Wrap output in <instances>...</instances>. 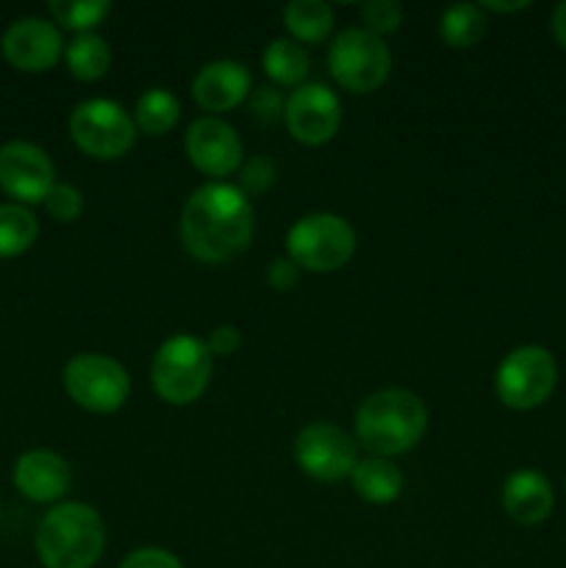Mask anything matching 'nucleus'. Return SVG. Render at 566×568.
Returning <instances> with one entry per match:
<instances>
[{
  "mask_svg": "<svg viewBox=\"0 0 566 568\" xmlns=\"http://www.w3.org/2000/svg\"><path fill=\"white\" fill-rule=\"evenodd\" d=\"M70 136L87 155L111 161L125 155L137 142L133 116L117 100H83L70 114Z\"/></svg>",
  "mask_w": 566,
  "mask_h": 568,
  "instance_id": "1a4fd4ad",
  "label": "nucleus"
},
{
  "mask_svg": "<svg viewBox=\"0 0 566 568\" xmlns=\"http://www.w3.org/2000/svg\"><path fill=\"white\" fill-rule=\"evenodd\" d=\"M353 225L344 216L316 211L305 214L289 227L286 253L300 270L309 272H336L355 255Z\"/></svg>",
  "mask_w": 566,
  "mask_h": 568,
  "instance_id": "39448f33",
  "label": "nucleus"
},
{
  "mask_svg": "<svg viewBox=\"0 0 566 568\" xmlns=\"http://www.w3.org/2000/svg\"><path fill=\"white\" fill-rule=\"evenodd\" d=\"M283 109H286V98L281 94V89L259 87L250 92V114H253V120L270 125V122L281 120Z\"/></svg>",
  "mask_w": 566,
  "mask_h": 568,
  "instance_id": "c85d7f7f",
  "label": "nucleus"
},
{
  "mask_svg": "<svg viewBox=\"0 0 566 568\" xmlns=\"http://www.w3.org/2000/svg\"><path fill=\"white\" fill-rule=\"evenodd\" d=\"M189 161L194 170L211 178H225L242 166V139L220 116H198L192 125L186 128V139H183Z\"/></svg>",
  "mask_w": 566,
  "mask_h": 568,
  "instance_id": "ddd939ff",
  "label": "nucleus"
},
{
  "mask_svg": "<svg viewBox=\"0 0 566 568\" xmlns=\"http://www.w3.org/2000/svg\"><path fill=\"white\" fill-rule=\"evenodd\" d=\"M555 494L544 475L533 469H519L505 480L503 486V508L519 525H542L553 514Z\"/></svg>",
  "mask_w": 566,
  "mask_h": 568,
  "instance_id": "f3484780",
  "label": "nucleus"
},
{
  "mask_svg": "<svg viewBox=\"0 0 566 568\" xmlns=\"http://www.w3.org/2000/svg\"><path fill=\"white\" fill-rule=\"evenodd\" d=\"M277 170L270 155H253L239 166V189L244 194H261L275 183Z\"/></svg>",
  "mask_w": 566,
  "mask_h": 568,
  "instance_id": "cd10ccee",
  "label": "nucleus"
},
{
  "mask_svg": "<svg viewBox=\"0 0 566 568\" xmlns=\"http://www.w3.org/2000/svg\"><path fill=\"white\" fill-rule=\"evenodd\" d=\"M427 408L408 388H383L370 394L355 414V442L375 458H394L422 442Z\"/></svg>",
  "mask_w": 566,
  "mask_h": 568,
  "instance_id": "f03ea898",
  "label": "nucleus"
},
{
  "mask_svg": "<svg viewBox=\"0 0 566 568\" xmlns=\"http://www.w3.org/2000/svg\"><path fill=\"white\" fill-rule=\"evenodd\" d=\"M294 460L320 483H338L353 475L358 464V442L331 422L305 425L294 438Z\"/></svg>",
  "mask_w": 566,
  "mask_h": 568,
  "instance_id": "9d476101",
  "label": "nucleus"
},
{
  "mask_svg": "<svg viewBox=\"0 0 566 568\" xmlns=\"http://www.w3.org/2000/svg\"><path fill=\"white\" fill-rule=\"evenodd\" d=\"M255 211L247 194L231 183L211 181L189 194L181 211V239L192 258L225 264L253 242Z\"/></svg>",
  "mask_w": 566,
  "mask_h": 568,
  "instance_id": "f257e3e1",
  "label": "nucleus"
},
{
  "mask_svg": "<svg viewBox=\"0 0 566 568\" xmlns=\"http://www.w3.org/2000/svg\"><path fill=\"white\" fill-rule=\"evenodd\" d=\"M48 9L61 28L92 33V28L100 26L103 17H109L111 3L109 0H53Z\"/></svg>",
  "mask_w": 566,
  "mask_h": 568,
  "instance_id": "393cba45",
  "label": "nucleus"
},
{
  "mask_svg": "<svg viewBox=\"0 0 566 568\" xmlns=\"http://www.w3.org/2000/svg\"><path fill=\"white\" fill-rule=\"evenodd\" d=\"M327 70L347 92H375L392 72V50L366 28H344L327 48Z\"/></svg>",
  "mask_w": 566,
  "mask_h": 568,
  "instance_id": "423d86ee",
  "label": "nucleus"
},
{
  "mask_svg": "<svg viewBox=\"0 0 566 568\" xmlns=\"http://www.w3.org/2000/svg\"><path fill=\"white\" fill-rule=\"evenodd\" d=\"M178 120H181V103L175 94L161 87L148 89L133 109V125L150 136H164L166 131L175 128Z\"/></svg>",
  "mask_w": 566,
  "mask_h": 568,
  "instance_id": "5701e85b",
  "label": "nucleus"
},
{
  "mask_svg": "<svg viewBox=\"0 0 566 568\" xmlns=\"http://www.w3.org/2000/svg\"><path fill=\"white\" fill-rule=\"evenodd\" d=\"M44 209L55 222H75L83 214V194L72 183H55L44 197Z\"/></svg>",
  "mask_w": 566,
  "mask_h": 568,
  "instance_id": "bb28decb",
  "label": "nucleus"
},
{
  "mask_svg": "<svg viewBox=\"0 0 566 568\" xmlns=\"http://www.w3.org/2000/svg\"><path fill=\"white\" fill-rule=\"evenodd\" d=\"M11 480L31 503H55L70 491L72 471L61 455L50 449H28L17 458Z\"/></svg>",
  "mask_w": 566,
  "mask_h": 568,
  "instance_id": "dca6fc26",
  "label": "nucleus"
},
{
  "mask_svg": "<svg viewBox=\"0 0 566 568\" xmlns=\"http://www.w3.org/2000/svg\"><path fill=\"white\" fill-rule=\"evenodd\" d=\"M264 72L277 83V87H294L305 83V75L311 70V59L305 48L294 39H272L261 53Z\"/></svg>",
  "mask_w": 566,
  "mask_h": 568,
  "instance_id": "6ab92c4d",
  "label": "nucleus"
},
{
  "mask_svg": "<svg viewBox=\"0 0 566 568\" xmlns=\"http://www.w3.org/2000/svg\"><path fill=\"white\" fill-rule=\"evenodd\" d=\"M438 33L449 48H472L486 33V17L475 3H453L438 17Z\"/></svg>",
  "mask_w": 566,
  "mask_h": 568,
  "instance_id": "b1692460",
  "label": "nucleus"
},
{
  "mask_svg": "<svg viewBox=\"0 0 566 568\" xmlns=\"http://www.w3.org/2000/svg\"><path fill=\"white\" fill-rule=\"evenodd\" d=\"M64 53V39L55 22L42 17H20L3 33V55L22 72H44Z\"/></svg>",
  "mask_w": 566,
  "mask_h": 568,
  "instance_id": "4468645a",
  "label": "nucleus"
},
{
  "mask_svg": "<svg viewBox=\"0 0 566 568\" xmlns=\"http://www.w3.org/2000/svg\"><path fill=\"white\" fill-rule=\"evenodd\" d=\"M553 33H555V42L566 50V0L564 3L555 6L553 11Z\"/></svg>",
  "mask_w": 566,
  "mask_h": 568,
  "instance_id": "473e14b6",
  "label": "nucleus"
},
{
  "mask_svg": "<svg viewBox=\"0 0 566 568\" xmlns=\"http://www.w3.org/2000/svg\"><path fill=\"white\" fill-rule=\"evenodd\" d=\"M300 281V266L294 264L292 258H272L270 264H266V283H270V288H275V292H292L294 286H297Z\"/></svg>",
  "mask_w": 566,
  "mask_h": 568,
  "instance_id": "7c9ffc66",
  "label": "nucleus"
},
{
  "mask_svg": "<svg viewBox=\"0 0 566 568\" xmlns=\"http://www.w3.org/2000/svg\"><path fill=\"white\" fill-rule=\"evenodd\" d=\"M61 381L72 403L92 414H114L131 394V377L125 366L103 353L72 355Z\"/></svg>",
  "mask_w": 566,
  "mask_h": 568,
  "instance_id": "6e6552de",
  "label": "nucleus"
},
{
  "mask_svg": "<svg viewBox=\"0 0 566 568\" xmlns=\"http://www.w3.org/2000/svg\"><path fill=\"white\" fill-rule=\"evenodd\" d=\"M205 347L214 358H225V355H233L239 347H242V333L233 325H216L214 331L205 338Z\"/></svg>",
  "mask_w": 566,
  "mask_h": 568,
  "instance_id": "2f4dec72",
  "label": "nucleus"
},
{
  "mask_svg": "<svg viewBox=\"0 0 566 568\" xmlns=\"http://www.w3.org/2000/svg\"><path fill=\"white\" fill-rule=\"evenodd\" d=\"M361 20L366 22V31L383 39V33H392L400 28V22H403V6L394 3V0H366L361 6Z\"/></svg>",
  "mask_w": 566,
  "mask_h": 568,
  "instance_id": "a878e982",
  "label": "nucleus"
},
{
  "mask_svg": "<svg viewBox=\"0 0 566 568\" xmlns=\"http://www.w3.org/2000/svg\"><path fill=\"white\" fill-rule=\"evenodd\" d=\"M353 480V488L358 491L361 499L372 505H388L403 494V471L392 464L388 458H370L358 460L350 475Z\"/></svg>",
  "mask_w": 566,
  "mask_h": 568,
  "instance_id": "a211bd4d",
  "label": "nucleus"
},
{
  "mask_svg": "<svg viewBox=\"0 0 566 568\" xmlns=\"http://www.w3.org/2000/svg\"><path fill=\"white\" fill-rule=\"evenodd\" d=\"M283 26L294 42H322L333 31V9L325 0H292L283 6Z\"/></svg>",
  "mask_w": 566,
  "mask_h": 568,
  "instance_id": "aec40b11",
  "label": "nucleus"
},
{
  "mask_svg": "<svg viewBox=\"0 0 566 568\" xmlns=\"http://www.w3.org/2000/svg\"><path fill=\"white\" fill-rule=\"evenodd\" d=\"M55 186V166L39 144L14 139L0 148V189L20 205L44 203Z\"/></svg>",
  "mask_w": 566,
  "mask_h": 568,
  "instance_id": "9b49d317",
  "label": "nucleus"
},
{
  "mask_svg": "<svg viewBox=\"0 0 566 568\" xmlns=\"http://www.w3.org/2000/svg\"><path fill=\"white\" fill-rule=\"evenodd\" d=\"M120 568H183L178 555H172L170 549L161 547H142L133 549L125 560H122Z\"/></svg>",
  "mask_w": 566,
  "mask_h": 568,
  "instance_id": "c756f323",
  "label": "nucleus"
},
{
  "mask_svg": "<svg viewBox=\"0 0 566 568\" xmlns=\"http://www.w3.org/2000/svg\"><path fill=\"white\" fill-rule=\"evenodd\" d=\"M67 67L78 81H98L111 67V48L98 33H75L64 48Z\"/></svg>",
  "mask_w": 566,
  "mask_h": 568,
  "instance_id": "412c9836",
  "label": "nucleus"
},
{
  "mask_svg": "<svg viewBox=\"0 0 566 568\" xmlns=\"http://www.w3.org/2000/svg\"><path fill=\"white\" fill-rule=\"evenodd\" d=\"M39 236V222L28 205L0 203V258H14L31 250Z\"/></svg>",
  "mask_w": 566,
  "mask_h": 568,
  "instance_id": "4be33fe9",
  "label": "nucleus"
},
{
  "mask_svg": "<svg viewBox=\"0 0 566 568\" xmlns=\"http://www.w3.org/2000/svg\"><path fill=\"white\" fill-rule=\"evenodd\" d=\"M283 122L300 144H325L342 125V103L325 83H300L292 89L283 109Z\"/></svg>",
  "mask_w": 566,
  "mask_h": 568,
  "instance_id": "f8f14e48",
  "label": "nucleus"
},
{
  "mask_svg": "<svg viewBox=\"0 0 566 568\" xmlns=\"http://www.w3.org/2000/svg\"><path fill=\"white\" fill-rule=\"evenodd\" d=\"M527 0H519V3H497V0H486V3H481V9H488V11H519V9H527Z\"/></svg>",
  "mask_w": 566,
  "mask_h": 568,
  "instance_id": "72a5a7b5",
  "label": "nucleus"
},
{
  "mask_svg": "<svg viewBox=\"0 0 566 568\" xmlns=\"http://www.w3.org/2000/svg\"><path fill=\"white\" fill-rule=\"evenodd\" d=\"M37 558L44 568H92L105 549V525L87 503H61L37 527Z\"/></svg>",
  "mask_w": 566,
  "mask_h": 568,
  "instance_id": "7ed1b4c3",
  "label": "nucleus"
},
{
  "mask_svg": "<svg viewBox=\"0 0 566 568\" xmlns=\"http://www.w3.org/2000/svg\"><path fill=\"white\" fill-rule=\"evenodd\" d=\"M253 92V75L242 61L216 59L200 67L192 78V98L211 116L236 109Z\"/></svg>",
  "mask_w": 566,
  "mask_h": 568,
  "instance_id": "2eb2a0df",
  "label": "nucleus"
},
{
  "mask_svg": "<svg viewBox=\"0 0 566 568\" xmlns=\"http://www.w3.org/2000/svg\"><path fill=\"white\" fill-rule=\"evenodd\" d=\"M564 488H566V477H564Z\"/></svg>",
  "mask_w": 566,
  "mask_h": 568,
  "instance_id": "f704fd0d",
  "label": "nucleus"
},
{
  "mask_svg": "<svg viewBox=\"0 0 566 568\" xmlns=\"http://www.w3.org/2000/svg\"><path fill=\"white\" fill-rule=\"evenodd\" d=\"M211 372H214V355L205 347V338L175 333L155 349L150 381L164 403L192 405L209 388Z\"/></svg>",
  "mask_w": 566,
  "mask_h": 568,
  "instance_id": "20e7f679",
  "label": "nucleus"
},
{
  "mask_svg": "<svg viewBox=\"0 0 566 568\" xmlns=\"http://www.w3.org/2000/svg\"><path fill=\"white\" fill-rule=\"evenodd\" d=\"M558 383V364L553 353L538 344H522L511 349L497 366L494 388L499 403L514 410H533L547 403Z\"/></svg>",
  "mask_w": 566,
  "mask_h": 568,
  "instance_id": "0eeeda50",
  "label": "nucleus"
}]
</instances>
